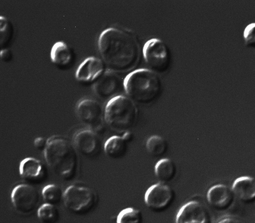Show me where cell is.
<instances>
[{
    "mask_svg": "<svg viewBox=\"0 0 255 223\" xmlns=\"http://www.w3.org/2000/svg\"><path fill=\"white\" fill-rule=\"evenodd\" d=\"M0 57L2 61L8 62L11 59V52L7 48L2 49L0 52Z\"/></svg>",
    "mask_w": 255,
    "mask_h": 223,
    "instance_id": "obj_29",
    "label": "cell"
},
{
    "mask_svg": "<svg viewBox=\"0 0 255 223\" xmlns=\"http://www.w3.org/2000/svg\"><path fill=\"white\" fill-rule=\"evenodd\" d=\"M13 32L12 25L10 21L4 16H0V46H5L10 41Z\"/></svg>",
    "mask_w": 255,
    "mask_h": 223,
    "instance_id": "obj_24",
    "label": "cell"
},
{
    "mask_svg": "<svg viewBox=\"0 0 255 223\" xmlns=\"http://www.w3.org/2000/svg\"><path fill=\"white\" fill-rule=\"evenodd\" d=\"M144 59L150 70L157 74L165 73L170 62V52L166 44L158 38H151L142 49Z\"/></svg>",
    "mask_w": 255,
    "mask_h": 223,
    "instance_id": "obj_7",
    "label": "cell"
},
{
    "mask_svg": "<svg viewBox=\"0 0 255 223\" xmlns=\"http://www.w3.org/2000/svg\"><path fill=\"white\" fill-rule=\"evenodd\" d=\"M175 198L173 190L165 183L159 182L150 187L144 195V202L151 210L160 212L167 209Z\"/></svg>",
    "mask_w": 255,
    "mask_h": 223,
    "instance_id": "obj_9",
    "label": "cell"
},
{
    "mask_svg": "<svg viewBox=\"0 0 255 223\" xmlns=\"http://www.w3.org/2000/svg\"><path fill=\"white\" fill-rule=\"evenodd\" d=\"M145 146L150 155L157 157L165 153L167 149V143L163 137L158 135H153L148 138Z\"/></svg>",
    "mask_w": 255,
    "mask_h": 223,
    "instance_id": "obj_21",
    "label": "cell"
},
{
    "mask_svg": "<svg viewBox=\"0 0 255 223\" xmlns=\"http://www.w3.org/2000/svg\"><path fill=\"white\" fill-rule=\"evenodd\" d=\"M128 143L122 136L114 135L109 138L104 145L106 155L112 159H119L125 156Z\"/></svg>",
    "mask_w": 255,
    "mask_h": 223,
    "instance_id": "obj_18",
    "label": "cell"
},
{
    "mask_svg": "<svg viewBox=\"0 0 255 223\" xmlns=\"http://www.w3.org/2000/svg\"><path fill=\"white\" fill-rule=\"evenodd\" d=\"M104 71L103 61L95 56H90L78 66L75 72V78L82 82H95Z\"/></svg>",
    "mask_w": 255,
    "mask_h": 223,
    "instance_id": "obj_15",
    "label": "cell"
},
{
    "mask_svg": "<svg viewBox=\"0 0 255 223\" xmlns=\"http://www.w3.org/2000/svg\"><path fill=\"white\" fill-rule=\"evenodd\" d=\"M72 141L76 150L86 157L95 155L101 148L100 137L90 128L76 132Z\"/></svg>",
    "mask_w": 255,
    "mask_h": 223,
    "instance_id": "obj_13",
    "label": "cell"
},
{
    "mask_svg": "<svg viewBox=\"0 0 255 223\" xmlns=\"http://www.w3.org/2000/svg\"><path fill=\"white\" fill-rule=\"evenodd\" d=\"M50 59L53 63L58 65L69 64L72 59V53L68 45L63 41L55 43L50 51Z\"/></svg>",
    "mask_w": 255,
    "mask_h": 223,
    "instance_id": "obj_19",
    "label": "cell"
},
{
    "mask_svg": "<svg viewBox=\"0 0 255 223\" xmlns=\"http://www.w3.org/2000/svg\"><path fill=\"white\" fill-rule=\"evenodd\" d=\"M108 126L104 120L97 123L90 128L98 136L104 135L107 131Z\"/></svg>",
    "mask_w": 255,
    "mask_h": 223,
    "instance_id": "obj_26",
    "label": "cell"
},
{
    "mask_svg": "<svg viewBox=\"0 0 255 223\" xmlns=\"http://www.w3.org/2000/svg\"><path fill=\"white\" fill-rule=\"evenodd\" d=\"M143 216L139 209L128 207L121 211L118 214L116 223H142Z\"/></svg>",
    "mask_w": 255,
    "mask_h": 223,
    "instance_id": "obj_23",
    "label": "cell"
},
{
    "mask_svg": "<svg viewBox=\"0 0 255 223\" xmlns=\"http://www.w3.org/2000/svg\"><path fill=\"white\" fill-rule=\"evenodd\" d=\"M243 39L247 47L255 48V22L246 26L243 32Z\"/></svg>",
    "mask_w": 255,
    "mask_h": 223,
    "instance_id": "obj_25",
    "label": "cell"
},
{
    "mask_svg": "<svg viewBox=\"0 0 255 223\" xmlns=\"http://www.w3.org/2000/svg\"><path fill=\"white\" fill-rule=\"evenodd\" d=\"M236 197L232 188L223 184H216L208 190L207 200L215 210L225 212L233 206Z\"/></svg>",
    "mask_w": 255,
    "mask_h": 223,
    "instance_id": "obj_12",
    "label": "cell"
},
{
    "mask_svg": "<svg viewBox=\"0 0 255 223\" xmlns=\"http://www.w3.org/2000/svg\"><path fill=\"white\" fill-rule=\"evenodd\" d=\"M75 112L80 121L90 128L104 120V109L98 101L89 98L80 100Z\"/></svg>",
    "mask_w": 255,
    "mask_h": 223,
    "instance_id": "obj_10",
    "label": "cell"
},
{
    "mask_svg": "<svg viewBox=\"0 0 255 223\" xmlns=\"http://www.w3.org/2000/svg\"><path fill=\"white\" fill-rule=\"evenodd\" d=\"M123 89L124 81L116 72L109 69L105 71L93 85V90L97 97L107 102L121 95Z\"/></svg>",
    "mask_w": 255,
    "mask_h": 223,
    "instance_id": "obj_8",
    "label": "cell"
},
{
    "mask_svg": "<svg viewBox=\"0 0 255 223\" xmlns=\"http://www.w3.org/2000/svg\"><path fill=\"white\" fill-rule=\"evenodd\" d=\"M63 192L58 185L48 184L42 189L41 197L45 203L56 206L63 200Z\"/></svg>",
    "mask_w": 255,
    "mask_h": 223,
    "instance_id": "obj_22",
    "label": "cell"
},
{
    "mask_svg": "<svg viewBox=\"0 0 255 223\" xmlns=\"http://www.w3.org/2000/svg\"><path fill=\"white\" fill-rule=\"evenodd\" d=\"M122 137L125 141L128 143L133 140V134L130 131H128L124 133Z\"/></svg>",
    "mask_w": 255,
    "mask_h": 223,
    "instance_id": "obj_30",
    "label": "cell"
},
{
    "mask_svg": "<svg viewBox=\"0 0 255 223\" xmlns=\"http://www.w3.org/2000/svg\"><path fill=\"white\" fill-rule=\"evenodd\" d=\"M19 173L25 182L32 185L42 183L47 177V170L43 163L33 157H27L21 161Z\"/></svg>",
    "mask_w": 255,
    "mask_h": 223,
    "instance_id": "obj_14",
    "label": "cell"
},
{
    "mask_svg": "<svg viewBox=\"0 0 255 223\" xmlns=\"http://www.w3.org/2000/svg\"><path fill=\"white\" fill-rule=\"evenodd\" d=\"M37 216L41 223H57L60 218L59 211L55 205L47 203L39 207Z\"/></svg>",
    "mask_w": 255,
    "mask_h": 223,
    "instance_id": "obj_20",
    "label": "cell"
},
{
    "mask_svg": "<svg viewBox=\"0 0 255 223\" xmlns=\"http://www.w3.org/2000/svg\"><path fill=\"white\" fill-rule=\"evenodd\" d=\"M98 200V196L93 189L86 185L74 184L65 189L62 201L69 212L83 216L94 210Z\"/></svg>",
    "mask_w": 255,
    "mask_h": 223,
    "instance_id": "obj_5",
    "label": "cell"
},
{
    "mask_svg": "<svg viewBox=\"0 0 255 223\" xmlns=\"http://www.w3.org/2000/svg\"><path fill=\"white\" fill-rule=\"evenodd\" d=\"M47 143V139L43 137H37L34 140V146L35 148L39 151H43L45 149Z\"/></svg>",
    "mask_w": 255,
    "mask_h": 223,
    "instance_id": "obj_27",
    "label": "cell"
},
{
    "mask_svg": "<svg viewBox=\"0 0 255 223\" xmlns=\"http://www.w3.org/2000/svg\"><path fill=\"white\" fill-rule=\"evenodd\" d=\"M98 48L104 63L116 73L132 70L139 59L138 40L126 29L111 27L103 30L98 39Z\"/></svg>",
    "mask_w": 255,
    "mask_h": 223,
    "instance_id": "obj_1",
    "label": "cell"
},
{
    "mask_svg": "<svg viewBox=\"0 0 255 223\" xmlns=\"http://www.w3.org/2000/svg\"><path fill=\"white\" fill-rule=\"evenodd\" d=\"M39 191L33 185L23 183L12 190L10 200L14 210L21 216H29L39 208L40 202Z\"/></svg>",
    "mask_w": 255,
    "mask_h": 223,
    "instance_id": "obj_6",
    "label": "cell"
},
{
    "mask_svg": "<svg viewBox=\"0 0 255 223\" xmlns=\"http://www.w3.org/2000/svg\"><path fill=\"white\" fill-rule=\"evenodd\" d=\"M217 223H246L242 220L234 216H228L220 220Z\"/></svg>",
    "mask_w": 255,
    "mask_h": 223,
    "instance_id": "obj_28",
    "label": "cell"
},
{
    "mask_svg": "<svg viewBox=\"0 0 255 223\" xmlns=\"http://www.w3.org/2000/svg\"><path fill=\"white\" fill-rule=\"evenodd\" d=\"M124 88L128 97L135 103L145 105L157 98L162 83L157 73L149 69H138L126 76Z\"/></svg>",
    "mask_w": 255,
    "mask_h": 223,
    "instance_id": "obj_3",
    "label": "cell"
},
{
    "mask_svg": "<svg viewBox=\"0 0 255 223\" xmlns=\"http://www.w3.org/2000/svg\"><path fill=\"white\" fill-rule=\"evenodd\" d=\"M232 189L236 198L245 204L255 202V178L243 176L235 180Z\"/></svg>",
    "mask_w": 255,
    "mask_h": 223,
    "instance_id": "obj_16",
    "label": "cell"
},
{
    "mask_svg": "<svg viewBox=\"0 0 255 223\" xmlns=\"http://www.w3.org/2000/svg\"><path fill=\"white\" fill-rule=\"evenodd\" d=\"M137 116L135 103L122 95L109 101L104 108V119L106 125L119 133L130 131L135 124Z\"/></svg>",
    "mask_w": 255,
    "mask_h": 223,
    "instance_id": "obj_4",
    "label": "cell"
},
{
    "mask_svg": "<svg viewBox=\"0 0 255 223\" xmlns=\"http://www.w3.org/2000/svg\"><path fill=\"white\" fill-rule=\"evenodd\" d=\"M154 173L159 182L167 183L172 181L177 174L174 162L169 158L159 160L154 166Z\"/></svg>",
    "mask_w": 255,
    "mask_h": 223,
    "instance_id": "obj_17",
    "label": "cell"
},
{
    "mask_svg": "<svg viewBox=\"0 0 255 223\" xmlns=\"http://www.w3.org/2000/svg\"><path fill=\"white\" fill-rule=\"evenodd\" d=\"M175 223H212V219L206 206L194 200L187 202L180 209Z\"/></svg>",
    "mask_w": 255,
    "mask_h": 223,
    "instance_id": "obj_11",
    "label": "cell"
},
{
    "mask_svg": "<svg viewBox=\"0 0 255 223\" xmlns=\"http://www.w3.org/2000/svg\"><path fill=\"white\" fill-rule=\"evenodd\" d=\"M77 151L68 139L55 135L47 139L43 155L47 166L55 175L63 181H71L78 171Z\"/></svg>",
    "mask_w": 255,
    "mask_h": 223,
    "instance_id": "obj_2",
    "label": "cell"
}]
</instances>
